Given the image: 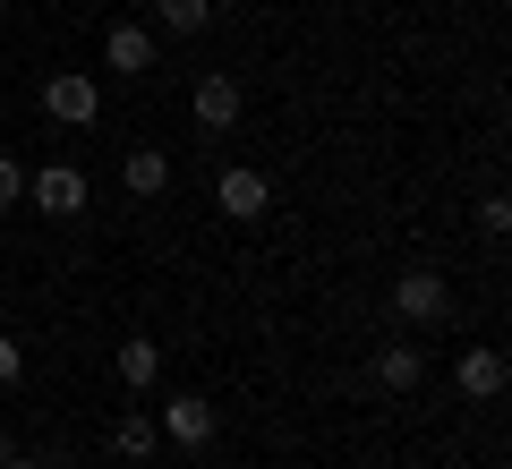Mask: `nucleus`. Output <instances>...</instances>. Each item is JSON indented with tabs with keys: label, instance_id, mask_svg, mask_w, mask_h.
Segmentation results:
<instances>
[{
	"label": "nucleus",
	"instance_id": "nucleus-1",
	"mask_svg": "<svg viewBox=\"0 0 512 469\" xmlns=\"http://www.w3.org/2000/svg\"><path fill=\"white\" fill-rule=\"evenodd\" d=\"M393 316H402V325H444V316H453V282H444L436 265L393 273Z\"/></svg>",
	"mask_w": 512,
	"mask_h": 469
},
{
	"label": "nucleus",
	"instance_id": "nucleus-2",
	"mask_svg": "<svg viewBox=\"0 0 512 469\" xmlns=\"http://www.w3.org/2000/svg\"><path fill=\"white\" fill-rule=\"evenodd\" d=\"M239 111H248V86H239L231 69L197 77V94H188V120H197L205 137H222V128H239Z\"/></svg>",
	"mask_w": 512,
	"mask_h": 469
},
{
	"label": "nucleus",
	"instance_id": "nucleus-3",
	"mask_svg": "<svg viewBox=\"0 0 512 469\" xmlns=\"http://www.w3.org/2000/svg\"><path fill=\"white\" fill-rule=\"evenodd\" d=\"M43 111H52L60 128H86L94 111H103V86H94L86 69H52L43 77Z\"/></svg>",
	"mask_w": 512,
	"mask_h": 469
},
{
	"label": "nucleus",
	"instance_id": "nucleus-4",
	"mask_svg": "<svg viewBox=\"0 0 512 469\" xmlns=\"http://www.w3.org/2000/svg\"><path fill=\"white\" fill-rule=\"evenodd\" d=\"M26 197H35L52 222H69V214H86V171L77 163H43V171H26Z\"/></svg>",
	"mask_w": 512,
	"mask_h": 469
},
{
	"label": "nucleus",
	"instance_id": "nucleus-5",
	"mask_svg": "<svg viewBox=\"0 0 512 469\" xmlns=\"http://www.w3.org/2000/svg\"><path fill=\"white\" fill-rule=\"evenodd\" d=\"M214 205H222L231 222H265V205H274V180H265V171H248V163H231V171L214 180Z\"/></svg>",
	"mask_w": 512,
	"mask_h": 469
},
{
	"label": "nucleus",
	"instance_id": "nucleus-6",
	"mask_svg": "<svg viewBox=\"0 0 512 469\" xmlns=\"http://www.w3.org/2000/svg\"><path fill=\"white\" fill-rule=\"evenodd\" d=\"M154 427H163L180 452H205V444H214V401H197V393H171Z\"/></svg>",
	"mask_w": 512,
	"mask_h": 469
},
{
	"label": "nucleus",
	"instance_id": "nucleus-7",
	"mask_svg": "<svg viewBox=\"0 0 512 469\" xmlns=\"http://www.w3.org/2000/svg\"><path fill=\"white\" fill-rule=\"evenodd\" d=\"M103 60H111L120 77H146V69H154V26H137V18H111Z\"/></svg>",
	"mask_w": 512,
	"mask_h": 469
},
{
	"label": "nucleus",
	"instance_id": "nucleus-8",
	"mask_svg": "<svg viewBox=\"0 0 512 469\" xmlns=\"http://www.w3.org/2000/svg\"><path fill=\"white\" fill-rule=\"evenodd\" d=\"M453 384H461L470 401H495V393L512 384V367H504V350H487V342H478V350H461V359H453Z\"/></svg>",
	"mask_w": 512,
	"mask_h": 469
},
{
	"label": "nucleus",
	"instance_id": "nucleus-9",
	"mask_svg": "<svg viewBox=\"0 0 512 469\" xmlns=\"http://www.w3.org/2000/svg\"><path fill=\"white\" fill-rule=\"evenodd\" d=\"M120 188H128V197H163V188H171V154H163V145L120 154Z\"/></svg>",
	"mask_w": 512,
	"mask_h": 469
},
{
	"label": "nucleus",
	"instance_id": "nucleus-10",
	"mask_svg": "<svg viewBox=\"0 0 512 469\" xmlns=\"http://www.w3.org/2000/svg\"><path fill=\"white\" fill-rule=\"evenodd\" d=\"M120 384H128V393H154V384H163V342L128 333V342H120Z\"/></svg>",
	"mask_w": 512,
	"mask_h": 469
},
{
	"label": "nucleus",
	"instance_id": "nucleus-11",
	"mask_svg": "<svg viewBox=\"0 0 512 469\" xmlns=\"http://www.w3.org/2000/svg\"><path fill=\"white\" fill-rule=\"evenodd\" d=\"M154 444H163V427H154L146 410H120V427H111V452H120V461H154Z\"/></svg>",
	"mask_w": 512,
	"mask_h": 469
},
{
	"label": "nucleus",
	"instance_id": "nucleus-12",
	"mask_svg": "<svg viewBox=\"0 0 512 469\" xmlns=\"http://www.w3.org/2000/svg\"><path fill=\"white\" fill-rule=\"evenodd\" d=\"M419 376H427V359H419L410 342H384V350H376V384H384V393H410Z\"/></svg>",
	"mask_w": 512,
	"mask_h": 469
},
{
	"label": "nucleus",
	"instance_id": "nucleus-13",
	"mask_svg": "<svg viewBox=\"0 0 512 469\" xmlns=\"http://www.w3.org/2000/svg\"><path fill=\"white\" fill-rule=\"evenodd\" d=\"M154 18H163L171 35H205V26H214V0H154Z\"/></svg>",
	"mask_w": 512,
	"mask_h": 469
},
{
	"label": "nucleus",
	"instance_id": "nucleus-14",
	"mask_svg": "<svg viewBox=\"0 0 512 469\" xmlns=\"http://www.w3.org/2000/svg\"><path fill=\"white\" fill-rule=\"evenodd\" d=\"M9 384H26V342L18 333H0V393H9Z\"/></svg>",
	"mask_w": 512,
	"mask_h": 469
},
{
	"label": "nucleus",
	"instance_id": "nucleus-15",
	"mask_svg": "<svg viewBox=\"0 0 512 469\" xmlns=\"http://www.w3.org/2000/svg\"><path fill=\"white\" fill-rule=\"evenodd\" d=\"M478 231L504 239V231H512V197H478Z\"/></svg>",
	"mask_w": 512,
	"mask_h": 469
},
{
	"label": "nucleus",
	"instance_id": "nucleus-16",
	"mask_svg": "<svg viewBox=\"0 0 512 469\" xmlns=\"http://www.w3.org/2000/svg\"><path fill=\"white\" fill-rule=\"evenodd\" d=\"M18 197H26V163H9V154H0V214H9Z\"/></svg>",
	"mask_w": 512,
	"mask_h": 469
},
{
	"label": "nucleus",
	"instance_id": "nucleus-17",
	"mask_svg": "<svg viewBox=\"0 0 512 469\" xmlns=\"http://www.w3.org/2000/svg\"><path fill=\"white\" fill-rule=\"evenodd\" d=\"M9 461H18V435H9V427H0V469H9Z\"/></svg>",
	"mask_w": 512,
	"mask_h": 469
},
{
	"label": "nucleus",
	"instance_id": "nucleus-18",
	"mask_svg": "<svg viewBox=\"0 0 512 469\" xmlns=\"http://www.w3.org/2000/svg\"><path fill=\"white\" fill-rule=\"evenodd\" d=\"M9 469H52V461H35V452H18V461H9Z\"/></svg>",
	"mask_w": 512,
	"mask_h": 469
}]
</instances>
